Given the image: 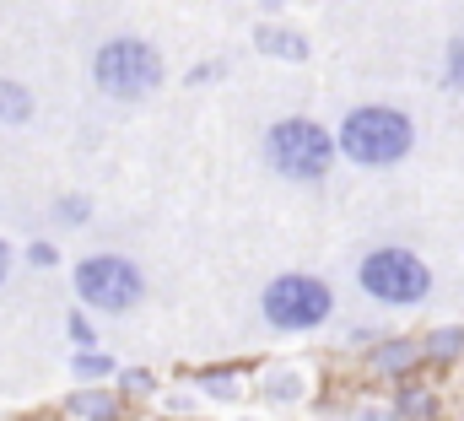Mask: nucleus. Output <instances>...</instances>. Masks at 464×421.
Returning a JSON list of instances; mask_svg holds the SVG:
<instances>
[{
  "label": "nucleus",
  "mask_w": 464,
  "mask_h": 421,
  "mask_svg": "<svg viewBox=\"0 0 464 421\" xmlns=\"http://www.w3.org/2000/svg\"><path fill=\"white\" fill-rule=\"evenodd\" d=\"M65 335L76 340V351H87V346H98V335H92V318H87V314H71V318H65Z\"/></svg>",
  "instance_id": "nucleus-17"
},
{
  "label": "nucleus",
  "mask_w": 464,
  "mask_h": 421,
  "mask_svg": "<svg viewBox=\"0 0 464 421\" xmlns=\"http://www.w3.org/2000/svg\"><path fill=\"white\" fill-rule=\"evenodd\" d=\"M254 49L270 54V60H286V65H303L308 60V38L297 27H281V22H259L254 27Z\"/></svg>",
  "instance_id": "nucleus-7"
},
{
  "label": "nucleus",
  "mask_w": 464,
  "mask_h": 421,
  "mask_svg": "<svg viewBox=\"0 0 464 421\" xmlns=\"http://www.w3.org/2000/svg\"><path fill=\"white\" fill-rule=\"evenodd\" d=\"M259 314L270 318L276 329H286V335H303V329H319L324 318L335 314V298H330V287H324L319 276L292 270V276H276V281L265 287Z\"/></svg>",
  "instance_id": "nucleus-6"
},
{
  "label": "nucleus",
  "mask_w": 464,
  "mask_h": 421,
  "mask_svg": "<svg viewBox=\"0 0 464 421\" xmlns=\"http://www.w3.org/2000/svg\"><path fill=\"white\" fill-rule=\"evenodd\" d=\"M411 146H416V124L400 108H383V103L351 108L341 135H335V152H346L351 162H362V168H389Z\"/></svg>",
  "instance_id": "nucleus-1"
},
{
  "label": "nucleus",
  "mask_w": 464,
  "mask_h": 421,
  "mask_svg": "<svg viewBox=\"0 0 464 421\" xmlns=\"http://www.w3.org/2000/svg\"><path fill=\"white\" fill-rule=\"evenodd\" d=\"M265 400H276V406H292L297 395H303V373L297 367H281V373H265Z\"/></svg>",
  "instance_id": "nucleus-13"
},
{
  "label": "nucleus",
  "mask_w": 464,
  "mask_h": 421,
  "mask_svg": "<svg viewBox=\"0 0 464 421\" xmlns=\"http://www.w3.org/2000/svg\"><path fill=\"white\" fill-rule=\"evenodd\" d=\"M351 421H400V416H394V406H362Z\"/></svg>",
  "instance_id": "nucleus-21"
},
{
  "label": "nucleus",
  "mask_w": 464,
  "mask_h": 421,
  "mask_svg": "<svg viewBox=\"0 0 464 421\" xmlns=\"http://www.w3.org/2000/svg\"><path fill=\"white\" fill-rule=\"evenodd\" d=\"M5 276H11V243L0 238V287H5Z\"/></svg>",
  "instance_id": "nucleus-22"
},
{
  "label": "nucleus",
  "mask_w": 464,
  "mask_h": 421,
  "mask_svg": "<svg viewBox=\"0 0 464 421\" xmlns=\"http://www.w3.org/2000/svg\"><path fill=\"white\" fill-rule=\"evenodd\" d=\"M27 119H33V93H27L22 82H5V76H0V124L16 130V124H27Z\"/></svg>",
  "instance_id": "nucleus-11"
},
{
  "label": "nucleus",
  "mask_w": 464,
  "mask_h": 421,
  "mask_svg": "<svg viewBox=\"0 0 464 421\" xmlns=\"http://www.w3.org/2000/svg\"><path fill=\"white\" fill-rule=\"evenodd\" d=\"M356 281H362V292L372 303H394V308H411V303H421L432 292V270L411 249H372L362 259Z\"/></svg>",
  "instance_id": "nucleus-5"
},
{
  "label": "nucleus",
  "mask_w": 464,
  "mask_h": 421,
  "mask_svg": "<svg viewBox=\"0 0 464 421\" xmlns=\"http://www.w3.org/2000/svg\"><path fill=\"white\" fill-rule=\"evenodd\" d=\"M394 416L400 421H432L438 416V395H432V389H405V395L394 400Z\"/></svg>",
  "instance_id": "nucleus-14"
},
{
  "label": "nucleus",
  "mask_w": 464,
  "mask_h": 421,
  "mask_svg": "<svg viewBox=\"0 0 464 421\" xmlns=\"http://www.w3.org/2000/svg\"><path fill=\"white\" fill-rule=\"evenodd\" d=\"M459 357H464V329L459 324L427 329V340H421V362H459Z\"/></svg>",
  "instance_id": "nucleus-10"
},
{
  "label": "nucleus",
  "mask_w": 464,
  "mask_h": 421,
  "mask_svg": "<svg viewBox=\"0 0 464 421\" xmlns=\"http://www.w3.org/2000/svg\"><path fill=\"white\" fill-rule=\"evenodd\" d=\"M119 389H124V395H151L157 378H151L146 367H130V373H119Z\"/></svg>",
  "instance_id": "nucleus-19"
},
{
  "label": "nucleus",
  "mask_w": 464,
  "mask_h": 421,
  "mask_svg": "<svg viewBox=\"0 0 464 421\" xmlns=\"http://www.w3.org/2000/svg\"><path fill=\"white\" fill-rule=\"evenodd\" d=\"M65 416L71 421H119L124 416V400H119L114 389L87 384V389H76V395L65 400Z\"/></svg>",
  "instance_id": "nucleus-9"
},
{
  "label": "nucleus",
  "mask_w": 464,
  "mask_h": 421,
  "mask_svg": "<svg viewBox=\"0 0 464 421\" xmlns=\"http://www.w3.org/2000/svg\"><path fill=\"white\" fill-rule=\"evenodd\" d=\"M162 54L146 44V38H109L98 54H92V82L119 98V103H135V98H146V93H157L162 87Z\"/></svg>",
  "instance_id": "nucleus-3"
},
{
  "label": "nucleus",
  "mask_w": 464,
  "mask_h": 421,
  "mask_svg": "<svg viewBox=\"0 0 464 421\" xmlns=\"http://www.w3.org/2000/svg\"><path fill=\"white\" fill-rule=\"evenodd\" d=\"M416 362H421V340H405V335L378 340V346H372V357H367V367H372L378 378H405Z\"/></svg>",
  "instance_id": "nucleus-8"
},
{
  "label": "nucleus",
  "mask_w": 464,
  "mask_h": 421,
  "mask_svg": "<svg viewBox=\"0 0 464 421\" xmlns=\"http://www.w3.org/2000/svg\"><path fill=\"white\" fill-rule=\"evenodd\" d=\"M265 162L281 173V179H297V184H314L330 173L335 162V135L314 119H276L265 130Z\"/></svg>",
  "instance_id": "nucleus-2"
},
{
  "label": "nucleus",
  "mask_w": 464,
  "mask_h": 421,
  "mask_svg": "<svg viewBox=\"0 0 464 421\" xmlns=\"http://www.w3.org/2000/svg\"><path fill=\"white\" fill-rule=\"evenodd\" d=\"M200 389H206L211 400H232V395H237V378H232L227 367H217V373L206 367V373H200Z\"/></svg>",
  "instance_id": "nucleus-16"
},
{
  "label": "nucleus",
  "mask_w": 464,
  "mask_h": 421,
  "mask_svg": "<svg viewBox=\"0 0 464 421\" xmlns=\"http://www.w3.org/2000/svg\"><path fill=\"white\" fill-rule=\"evenodd\" d=\"M173 421H184V416H173Z\"/></svg>",
  "instance_id": "nucleus-24"
},
{
  "label": "nucleus",
  "mask_w": 464,
  "mask_h": 421,
  "mask_svg": "<svg viewBox=\"0 0 464 421\" xmlns=\"http://www.w3.org/2000/svg\"><path fill=\"white\" fill-rule=\"evenodd\" d=\"M71 373H76V378H87V384H103V378H114L119 367H114V357H109V351L87 346V351H76V357H71Z\"/></svg>",
  "instance_id": "nucleus-12"
},
{
  "label": "nucleus",
  "mask_w": 464,
  "mask_h": 421,
  "mask_svg": "<svg viewBox=\"0 0 464 421\" xmlns=\"http://www.w3.org/2000/svg\"><path fill=\"white\" fill-rule=\"evenodd\" d=\"M443 82H449L454 93H464V38L449 44V71H443Z\"/></svg>",
  "instance_id": "nucleus-18"
},
{
  "label": "nucleus",
  "mask_w": 464,
  "mask_h": 421,
  "mask_svg": "<svg viewBox=\"0 0 464 421\" xmlns=\"http://www.w3.org/2000/svg\"><path fill=\"white\" fill-rule=\"evenodd\" d=\"M27 265L33 270H54L60 265V249L54 243H27Z\"/></svg>",
  "instance_id": "nucleus-20"
},
{
  "label": "nucleus",
  "mask_w": 464,
  "mask_h": 421,
  "mask_svg": "<svg viewBox=\"0 0 464 421\" xmlns=\"http://www.w3.org/2000/svg\"><path fill=\"white\" fill-rule=\"evenodd\" d=\"M71 281H76V298L87 308H98V314H130L146 298V276L124 254H87L71 270Z\"/></svg>",
  "instance_id": "nucleus-4"
},
{
  "label": "nucleus",
  "mask_w": 464,
  "mask_h": 421,
  "mask_svg": "<svg viewBox=\"0 0 464 421\" xmlns=\"http://www.w3.org/2000/svg\"><path fill=\"white\" fill-rule=\"evenodd\" d=\"M270 5H281V0H270Z\"/></svg>",
  "instance_id": "nucleus-23"
},
{
  "label": "nucleus",
  "mask_w": 464,
  "mask_h": 421,
  "mask_svg": "<svg viewBox=\"0 0 464 421\" xmlns=\"http://www.w3.org/2000/svg\"><path fill=\"white\" fill-rule=\"evenodd\" d=\"M54 221L87 227V221H92V201H87V195H60V201H54Z\"/></svg>",
  "instance_id": "nucleus-15"
}]
</instances>
